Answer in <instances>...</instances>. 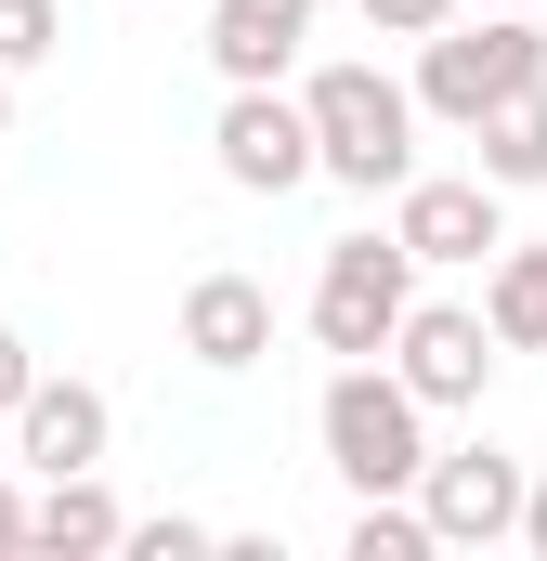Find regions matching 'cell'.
Instances as JSON below:
<instances>
[{
  "label": "cell",
  "mask_w": 547,
  "mask_h": 561,
  "mask_svg": "<svg viewBox=\"0 0 547 561\" xmlns=\"http://www.w3.org/2000/svg\"><path fill=\"white\" fill-rule=\"evenodd\" d=\"M313 431H326V470L352 496H417V470H430V405H417V379L392 353H352L313 392Z\"/></svg>",
  "instance_id": "6da1fadb"
},
{
  "label": "cell",
  "mask_w": 547,
  "mask_h": 561,
  "mask_svg": "<svg viewBox=\"0 0 547 561\" xmlns=\"http://www.w3.org/2000/svg\"><path fill=\"white\" fill-rule=\"evenodd\" d=\"M300 105H313V144H326V183H352V196H405L417 183V79L392 66H313L300 79Z\"/></svg>",
  "instance_id": "7a4b0ae2"
},
{
  "label": "cell",
  "mask_w": 547,
  "mask_h": 561,
  "mask_svg": "<svg viewBox=\"0 0 547 561\" xmlns=\"http://www.w3.org/2000/svg\"><path fill=\"white\" fill-rule=\"evenodd\" d=\"M535 79H547V13H456V26L417 39V105H430L443 131L496 118V105L535 92Z\"/></svg>",
  "instance_id": "3957f363"
},
{
  "label": "cell",
  "mask_w": 547,
  "mask_h": 561,
  "mask_svg": "<svg viewBox=\"0 0 547 561\" xmlns=\"http://www.w3.org/2000/svg\"><path fill=\"white\" fill-rule=\"evenodd\" d=\"M417 313V249L405 236H339L326 275H313V340L352 366V353H392Z\"/></svg>",
  "instance_id": "277c9868"
},
{
  "label": "cell",
  "mask_w": 547,
  "mask_h": 561,
  "mask_svg": "<svg viewBox=\"0 0 547 561\" xmlns=\"http://www.w3.org/2000/svg\"><path fill=\"white\" fill-rule=\"evenodd\" d=\"M209 157H222V183H235V196H300V183H326L313 105H300V92H274V79H235V92H222Z\"/></svg>",
  "instance_id": "5b68a950"
},
{
  "label": "cell",
  "mask_w": 547,
  "mask_h": 561,
  "mask_svg": "<svg viewBox=\"0 0 547 561\" xmlns=\"http://www.w3.org/2000/svg\"><path fill=\"white\" fill-rule=\"evenodd\" d=\"M522 496H535V470L509 444H430V470H417V510H430L443 549H509L522 536Z\"/></svg>",
  "instance_id": "8992f818"
},
{
  "label": "cell",
  "mask_w": 547,
  "mask_h": 561,
  "mask_svg": "<svg viewBox=\"0 0 547 561\" xmlns=\"http://www.w3.org/2000/svg\"><path fill=\"white\" fill-rule=\"evenodd\" d=\"M392 236L417 249V275H469V262L509 249V183H482V170H417L405 196H392Z\"/></svg>",
  "instance_id": "52a82bcc"
},
{
  "label": "cell",
  "mask_w": 547,
  "mask_h": 561,
  "mask_svg": "<svg viewBox=\"0 0 547 561\" xmlns=\"http://www.w3.org/2000/svg\"><path fill=\"white\" fill-rule=\"evenodd\" d=\"M496 313H469V300H417L405 313V340H392V366L417 379V405L430 419H456V405H482V379H496Z\"/></svg>",
  "instance_id": "ba28073f"
},
{
  "label": "cell",
  "mask_w": 547,
  "mask_h": 561,
  "mask_svg": "<svg viewBox=\"0 0 547 561\" xmlns=\"http://www.w3.org/2000/svg\"><path fill=\"white\" fill-rule=\"evenodd\" d=\"M13 444H26V470H39V483H66V470H105V444H118V405H105L92 379H53V366H39V392H26Z\"/></svg>",
  "instance_id": "9c48e42d"
},
{
  "label": "cell",
  "mask_w": 547,
  "mask_h": 561,
  "mask_svg": "<svg viewBox=\"0 0 547 561\" xmlns=\"http://www.w3.org/2000/svg\"><path fill=\"white\" fill-rule=\"evenodd\" d=\"M183 353H196L209 379H248L274 353V287L261 275H196L183 287Z\"/></svg>",
  "instance_id": "30bf717a"
},
{
  "label": "cell",
  "mask_w": 547,
  "mask_h": 561,
  "mask_svg": "<svg viewBox=\"0 0 547 561\" xmlns=\"http://www.w3.org/2000/svg\"><path fill=\"white\" fill-rule=\"evenodd\" d=\"M313 53V0H209V66L222 79H287Z\"/></svg>",
  "instance_id": "8fae6325"
},
{
  "label": "cell",
  "mask_w": 547,
  "mask_h": 561,
  "mask_svg": "<svg viewBox=\"0 0 547 561\" xmlns=\"http://www.w3.org/2000/svg\"><path fill=\"white\" fill-rule=\"evenodd\" d=\"M26 549H53V561L131 549V510L105 496V470H66V483H39V510H26Z\"/></svg>",
  "instance_id": "7c38bea8"
},
{
  "label": "cell",
  "mask_w": 547,
  "mask_h": 561,
  "mask_svg": "<svg viewBox=\"0 0 547 561\" xmlns=\"http://www.w3.org/2000/svg\"><path fill=\"white\" fill-rule=\"evenodd\" d=\"M482 313H496L509 353H547V236H509L482 262Z\"/></svg>",
  "instance_id": "4fadbf2b"
},
{
  "label": "cell",
  "mask_w": 547,
  "mask_h": 561,
  "mask_svg": "<svg viewBox=\"0 0 547 561\" xmlns=\"http://www.w3.org/2000/svg\"><path fill=\"white\" fill-rule=\"evenodd\" d=\"M469 144H482V157H469L482 183H509V196L547 183V79H535V92H509L496 118H469Z\"/></svg>",
  "instance_id": "5bb4252c"
},
{
  "label": "cell",
  "mask_w": 547,
  "mask_h": 561,
  "mask_svg": "<svg viewBox=\"0 0 547 561\" xmlns=\"http://www.w3.org/2000/svg\"><path fill=\"white\" fill-rule=\"evenodd\" d=\"M443 536H430V510L417 496H365L352 510V536H339V561H430Z\"/></svg>",
  "instance_id": "9a60e30c"
},
{
  "label": "cell",
  "mask_w": 547,
  "mask_h": 561,
  "mask_svg": "<svg viewBox=\"0 0 547 561\" xmlns=\"http://www.w3.org/2000/svg\"><path fill=\"white\" fill-rule=\"evenodd\" d=\"M53 39H66V0H0V66H13V79H26Z\"/></svg>",
  "instance_id": "2e32d148"
},
{
  "label": "cell",
  "mask_w": 547,
  "mask_h": 561,
  "mask_svg": "<svg viewBox=\"0 0 547 561\" xmlns=\"http://www.w3.org/2000/svg\"><path fill=\"white\" fill-rule=\"evenodd\" d=\"M456 13H469V0H365L379 39H430V26H456Z\"/></svg>",
  "instance_id": "e0dca14e"
},
{
  "label": "cell",
  "mask_w": 547,
  "mask_h": 561,
  "mask_svg": "<svg viewBox=\"0 0 547 561\" xmlns=\"http://www.w3.org/2000/svg\"><path fill=\"white\" fill-rule=\"evenodd\" d=\"M131 549H143V561H196V549H222V536H209V523H183V510H170V523H131Z\"/></svg>",
  "instance_id": "ac0fdd59"
},
{
  "label": "cell",
  "mask_w": 547,
  "mask_h": 561,
  "mask_svg": "<svg viewBox=\"0 0 547 561\" xmlns=\"http://www.w3.org/2000/svg\"><path fill=\"white\" fill-rule=\"evenodd\" d=\"M26 392H39V353H26V340L0 327V419H26Z\"/></svg>",
  "instance_id": "d6986e66"
},
{
  "label": "cell",
  "mask_w": 547,
  "mask_h": 561,
  "mask_svg": "<svg viewBox=\"0 0 547 561\" xmlns=\"http://www.w3.org/2000/svg\"><path fill=\"white\" fill-rule=\"evenodd\" d=\"M522 549L547 561V470H535V496H522Z\"/></svg>",
  "instance_id": "ffe728a7"
},
{
  "label": "cell",
  "mask_w": 547,
  "mask_h": 561,
  "mask_svg": "<svg viewBox=\"0 0 547 561\" xmlns=\"http://www.w3.org/2000/svg\"><path fill=\"white\" fill-rule=\"evenodd\" d=\"M26 510H39V496H13V483H0V549H26Z\"/></svg>",
  "instance_id": "44dd1931"
},
{
  "label": "cell",
  "mask_w": 547,
  "mask_h": 561,
  "mask_svg": "<svg viewBox=\"0 0 547 561\" xmlns=\"http://www.w3.org/2000/svg\"><path fill=\"white\" fill-rule=\"evenodd\" d=\"M469 13H535V0H469Z\"/></svg>",
  "instance_id": "7402d4cb"
},
{
  "label": "cell",
  "mask_w": 547,
  "mask_h": 561,
  "mask_svg": "<svg viewBox=\"0 0 547 561\" xmlns=\"http://www.w3.org/2000/svg\"><path fill=\"white\" fill-rule=\"evenodd\" d=\"M0 131H13V66H0Z\"/></svg>",
  "instance_id": "603a6c76"
},
{
  "label": "cell",
  "mask_w": 547,
  "mask_h": 561,
  "mask_svg": "<svg viewBox=\"0 0 547 561\" xmlns=\"http://www.w3.org/2000/svg\"><path fill=\"white\" fill-rule=\"evenodd\" d=\"M535 13H547V0H535Z\"/></svg>",
  "instance_id": "cb8c5ba5"
}]
</instances>
